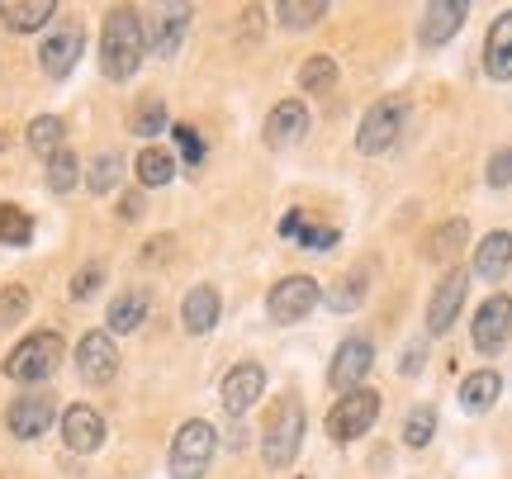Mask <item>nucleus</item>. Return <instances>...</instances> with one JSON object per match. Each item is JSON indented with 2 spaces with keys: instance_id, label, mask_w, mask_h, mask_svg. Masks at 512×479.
<instances>
[{
  "instance_id": "nucleus-2",
  "label": "nucleus",
  "mask_w": 512,
  "mask_h": 479,
  "mask_svg": "<svg viewBox=\"0 0 512 479\" xmlns=\"http://www.w3.org/2000/svg\"><path fill=\"white\" fill-rule=\"evenodd\" d=\"M62 356H67L62 332H29V337L5 356V375H10L15 385H43V380L62 366Z\"/></svg>"
},
{
  "instance_id": "nucleus-37",
  "label": "nucleus",
  "mask_w": 512,
  "mask_h": 479,
  "mask_svg": "<svg viewBox=\"0 0 512 479\" xmlns=\"http://www.w3.org/2000/svg\"><path fill=\"white\" fill-rule=\"evenodd\" d=\"M100 285H105V266L91 261V266H81V271L72 276V299H91Z\"/></svg>"
},
{
  "instance_id": "nucleus-41",
  "label": "nucleus",
  "mask_w": 512,
  "mask_h": 479,
  "mask_svg": "<svg viewBox=\"0 0 512 479\" xmlns=\"http://www.w3.org/2000/svg\"><path fill=\"white\" fill-rule=\"evenodd\" d=\"M304 228H309V214H304V209H290V214L280 219V238L299 242V238H304Z\"/></svg>"
},
{
  "instance_id": "nucleus-44",
  "label": "nucleus",
  "mask_w": 512,
  "mask_h": 479,
  "mask_svg": "<svg viewBox=\"0 0 512 479\" xmlns=\"http://www.w3.org/2000/svg\"><path fill=\"white\" fill-rule=\"evenodd\" d=\"M399 370H403V375H418V370H422V342H413V347L403 351V361H399Z\"/></svg>"
},
{
  "instance_id": "nucleus-6",
  "label": "nucleus",
  "mask_w": 512,
  "mask_h": 479,
  "mask_svg": "<svg viewBox=\"0 0 512 479\" xmlns=\"http://www.w3.org/2000/svg\"><path fill=\"white\" fill-rule=\"evenodd\" d=\"M318 299H323V290H318L313 276H285L271 295H266V314L290 328V323H299V318H309L313 309H318Z\"/></svg>"
},
{
  "instance_id": "nucleus-38",
  "label": "nucleus",
  "mask_w": 512,
  "mask_h": 479,
  "mask_svg": "<svg viewBox=\"0 0 512 479\" xmlns=\"http://www.w3.org/2000/svg\"><path fill=\"white\" fill-rule=\"evenodd\" d=\"M176 148H181V157H185L190 166L204 162V143H200V133L190 129V124H176Z\"/></svg>"
},
{
  "instance_id": "nucleus-39",
  "label": "nucleus",
  "mask_w": 512,
  "mask_h": 479,
  "mask_svg": "<svg viewBox=\"0 0 512 479\" xmlns=\"http://www.w3.org/2000/svg\"><path fill=\"white\" fill-rule=\"evenodd\" d=\"M484 176H489V185H494V190L512 185V148L494 152V157H489V171H484Z\"/></svg>"
},
{
  "instance_id": "nucleus-22",
  "label": "nucleus",
  "mask_w": 512,
  "mask_h": 479,
  "mask_svg": "<svg viewBox=\"0 0 512 479\" xmlns=\"http://www.w3.org/2000/svg\"><path fill=\"white\" fill-rule=\"evenodd\" d=\"M57 15L53 0H0V24L15 34H34Z\"/></svg>"
},
{
  "instance_id": "nucleus-43",
  "label": "nucleus",
  "mask_w": 512,
  "mask_h": 479,
  "mask_svg": "<svg viewBox=\"0 0 512 479\" xmlns=\"http://www.w3.org/2000/svg\"><path fill=\"white\" fill-rule=\"evenodd\" d=\"M171 247H176V238H152L143 247V261H147V266H157V261H166V252H171Z\"/></svg>"
},
{
  "instance_id": "nucleus-42",
  "label": "nucleus",
  "mask_w": 512,
  "mask_h": 479,
  "mask_svg": "<svg viewBox=\"0 0 512 479\" xmlns=\"http://www.w3.org/2000/svg\"><path fill=\"white\" fill-rule=\"evenodd\" d=\"M119 219H124V223L143 219V190H128V195H119Z\"/></svg>"
},
{
  "instance_id": "nucleus-10",
  "label": "nucleus",
  "mask_w": 512,
  "mask_h": 479,
  "mask_svg": "<svg viewBox=\"0 0 512 479\" xmlns=\"http://www.w3.org/2000/svg\"><path fill=\"white\" fill-rule=\"evenodd\" d=\"M508 332H512V299L508 295H489L484 304H479L475 323H470V342H475V351L494 356V351L508 347Z\"/></svg>"
},
{
  "instance_id": "nucleus-14",
  "label": "nucleus",
  "mask_w": 512,
  "mask_h": 479,
  "mask_svg": "<svg viewBox=\"0 0 512 479\" xmlns=\"http://www.w3.org/2000/svg\"><path fill=\"white\" fill-rule=\"evenodd\" d=\"M62 442L72 446L76 456H91L105 446V418L91 404H72L62 413Z\"/></svg>"
},
{
  "instance_id": "nucleus-31",
  "label": "nucleus",
  "mask_w": 512,
  "mask_h": 479,
  "mask_svg": "<svg viewBox=\"0 0 512 479\" xmlns=\"http://www.w3.org/2000/svg\"><path fill=\"white\" fill-rule=\"evenodd\" d=\"M299 86H304V91H313V95H328L332 86H337V62H332L328 53L309 57V62L299 67Z\"/></svg>"
},
{
  "instance_id": "nucleus-18",
  "label": "nucleus",
  "mask_w": 512,
  "mask_h": 479,
  "mask_svg": "<svg viewBox=\"0 0 512 479\" xmlns=\"http://www.w3.org/2000/svg\"><path fill=\"white\" fill-rule=\"evenodd\" d=\"M185 29H190V5H166L157 24L147 29V53L157 57H176L185 43Z\"/></svg>"
},
{
  "instance_id": "nucleus-16",
  "label": "nucleus",
  "mask_w": 512,
  "mask_h": 479,
  "mask_svg": "<svg viewBox=\"0 0 512 479\" xmlns=\"http://www.w3.org/2000/svg\"><path fill=\"white\" fill-rule=\"evenodd\" d=\"M266 148H290L309 133V105L304 100H280L271 114H266Z\"/></svg>"
},
{
  "instance_id": "nucleus-33",
  "label": "nucleus",
  "mask_w": 512,
  "mask_h": 479,
  "mask_svg": "<svg viewBox=\"0 0 512 479\" xmlns=\"http://www.w3.org/2000/svg\"><path fill=\"white\" fill-rule=\"evenodd\" d=\"M76 181H81V162H76V152H57V157H48V190L53 195H67V190H76Z\"/></svg>"
},
{
  "instance_id": "nucleus-35",
  "label": "nucleus",
  "mask_w": 512,
  "mask_h": 479,
  "mask_svg": "<svg viewBox=\"0 0 512 479\" xmlns=\"http://www.w3.org/2000/svg\"><path fill=\"white\" fill-rule=\"evenodd\" d=\"M29 314V290L24 285H5L0 290V328H19Z\"/></svg>"
},
{
  "instance_id": "nucleus-20",
  "label": "nucleus",
  "mask_w": 512,
  "mask_h": 479,
  "mask_svg": "<svg viewBox=\"0 0 512 479\" xmlns=\"http://www.w3.org/2000/svg\"><path fill=\"white\" fill-rule=\"evenodd\" d=\"M147 309H152V295H147V290H124V295H114L110 314H105V328H110V337L138 332L147 323Z\"/></svg>"
},
{
  "instance_id": "nucleus-3",
  "label": "nucleus",
  "mask_w": 512,
  "mask_h": 479,
  "mask_svg": "<svg viewBox=\"0 0 512 479\" xmlns=\"http://www.w3.org/2000/svg\"><path fill=\"white\" fill-rule=\"evenodd\" d=\"M299 446H304V404L299 399H280L271 408V418H266V432H261V456L271 470H290L294 456H299Z\"/></svg>"
},
{
  "instance_id": "nucleus-13",
  "label": "nucleus",
  "mask_w": 512,
  "mask_h": 479,
  "mask_svg": "<svg viewBox=\"0 0 512 479\" xmlns=\"http://www.w3.org/2000/svg\"><path fill=\"white\" fill-rule=\"evenodd\" d=\"M465 285H470V271H446L441 276V285L432 290V304H427V332L432 337H441V332H451V323H456L460 304H465Z\"/></svg>"
},
{
  "instance_id": "nucleus-7",
  "label": "nucleus",
  "mask_w": 512,
  "mask_h": 479,
  "mask_svg": "<svg viewBox=\"0 0 512 479\" xmlns=\"http://www.w3.org/2000/svg\"><path fill=\"white\" fill-rule=\"evenodd\" d=\"M81 53H86V29H81V24H57V29H48V38L38 43V67H43V76L62 81V76H72Z\"/></svg>"
},
{
  "instance_id": "nucleus-8",
  "label": "nucleus",
  "mask_w": 512,
  "mask_h": 479,
  "mask_svg": "<svg viewBox=\"0 0 512 479\" xmlns=\"http://www.w3.org/2000/svg\"><path fill=\"white\" fill-rule=\"evenodd\" d=\"M399 133H403V100H380V105H370L361 129H356V152L380 157V152L394 148Z\"/></svg>"
},
{
  "instance_id": "nucleus-36",
  "label": "nucleus",
  "mask_w": 512,
  "mask_h": 479,
  "mask_svg": "<svg viewBox=\"0 0 512 479\" xmlns=\"http://www.w3.org/2000/svg\"><path fill=\"white\" fill-rule=\"evenodd\" d=\"M361 285H366V271H356V276H347V280H342V285H337V290L328 295V309H337V314H347V309H356V304H361V295H366Z\"/></svg>"
},
{
  "instance_id": "nucleus-29",
  "label": "nucleus",
  "mask_w": 512,
  "mask_h": 479,
  "mask_svg": "<svg viewBox=\"0 0 512 479\" xmlns=\"http://www.w3.org/2000/svg\"><path fill=\"white\" fill-rule=\"evenodd\" d=\"M119 176H124V157H119V152H100V157L86 166V190L110 195L114 185H119Z\"/></svg>"
},
{
  "instance_id": "nucleus-28",
  "label": "nucleus",
  "mask_w": 512,
  "mask_h": 479,
  "mask_svg": "<svg viewBox=\"0 0 512 479\" xmlns=\"http://www.w3.org/2000/svg\"><path fill=\"white\" fill-rule=\"evenodd\" d=\"M34 242V219L19 204H0V247H29Z\"/></svg>"
},
{
  "instance_id": "nucleus-25",
  "label": "nucleus",
  "mask_w": 512,
  "mask_h": 479,
  "mask_svg": "<svg viewBox=\"0 0 512 479\" xmlns=\"http://www.w3.org/2000/svg\"><path fill=\"white\" fill-rule=\"evenodd\" d=\"M24 143H29V152H38L48 162V157H57V152L67 148V124L57 114H38V119H29V129H24Z\"/></svg>"
},
{
  "instance_id": "nucleus-27",
  "label": "nucleus",
  "mask_w": 512,
  "mask_h": 479,
  "mask_svg": "<svg viewBox=\"0 0 512 479\" xmlns=\"http://www.w3.org/2000/svg\"><path fill=\"white\" fill-rule=\"evenodd\" d=\"M465 238H470V223L465 219H451V223H441V228H432L427 233V242H422V252L432 261H451L465 247Z\"/></svg>"
},
{
  "instance_id": "nucleus-5",
  "label": "nucleus",
  "mask_w": 512,
  "mask_h": 479,
  "mask_svg": "<svg viewBox=\"0 0 512 479\" xmlns=\"http://www.w3.org/2000/svg\"><path fill=\"white\" fill-rule=\"evenodd\" d=\"M380 418V394L375 389H351L342 394L328 413V437L332 442H356V437H366L370 427Z\"/></svg>"
},
{
  "instance_id": "nucleus-26",
  "label": "nucleus",
  "mask_w": 512,
  "mask_h": 479,
  "mask_svg": "<svg viewBox=\"0 0 512 479\" xmlns=\"http://www.w3.org/2000/svg\"><path fill=\"white\" fill-rule=\"evenodd\" d=\"M133 171H138V185H143V190H157V185L176 181V157L166 148H143L138 162H133Z\"/></svg>"
},
{
  "instance_id": "nucleus-45",
  "label": "nucleus",
  "mask_w": 512,
  "mask_h": 479,
  "mask_svg": "<svg viewBox=\"0 0 512 479\" xmlns=\"http://www.w3.org/2000/svg\"><path fill=\"white\" fill-rule=\"evenodd\" d=\"M5 148H10V138H5V133H0V152H5Z\"/></svg>"
},
{
  "instance_id": "nucleus-40",
  "label": "nucleus",
  "mask_w": 512,
  "mask_h": 479,
  "mask_svg": "<svg viewBox=\"0 0 512 479\" xmlns=\"http://www.w3.org/2000/svg\"><path fill=\"white\" fill-rule=\"evenodd\" d=\"M332 242H337V228H304L299 247H304V252H328Z\"/></svg>"
},
{
  "instance_id": "nucleus-9",
  "label": "nucleus",
  "mask_w": 512,
  "mask_h": 479,
  "mask_svg": "<svg viewBox=\"0 0 512 479\" xmlns=\"http://www.w3.org/2000/svg\"><path fill=\"white\" fill-rule=\"evenodd\" d=\"M370 366H375V347H370V337H347L342 347L332 351L328 385L337 389V394H351V389H366Z\"/></svg>"
},
{
  "instance_id": "nucleus-19",
  "label": "nucleus",
  "mask_w": 512,
  "mask_h": 479,
  "mask_svg": "<svg viewBox=\"0 0 512 479\" xmlns=\"http://www.w3.org/2000/svg\"><path fill=\"white\" fill-rule=\"evenodd\" d=\"M219 314H223V299L214 285H195L181 304V323H185V332H195V337L219 328Z\"/></svg>"
},
{
  "instance_id": "nucleus-15",
  "label": "nucleus",
  "mask_w": 512,
  "mask_h": 479,
  "mask_svg": "<svg viewBox=\"0 0 512 479\" xmlns=\"http://www.w3.org/2000/svg\"><path fill=\"white\" fill-rule=\"evenodd\" d=\"M261 394H266V370L256 366V361H242V366H233L223 375V408H228L233 418H242Z\"/></svg>"
},
{
  "instance_id": "nucleus-21",
  "label": "nucleus",
  "mask_w": 512,
  "mask_h": 479,
  "mask_svg": "<svg viewBox=\"0 0 512 479\" xmlns=\"http://www.w3.org/2000/svg\"><path fill=\"white\" fill-rule=\"evenodd\" d=\"M484 72L494 81H512V10L498 15L489 38H484Z\"/></svg>"
},
{
  "instance_id": "nucleus-34",
  "label": "nucleus",
  "mask_w": 512,
  "mask_h": 479,
  "mask_svg": "<svg viewBox=\"0 0 512 479\" xmlns=\"http://www.w3.org/2000/svg\"><path fill=\"white\" fill-rule=\"evenodd\" d=\"M162 129H166V100L162 95H147L143 105L133 110V133L138 138H157Z\"/></svg>"
},
{
  "instance_id": "nucleus-23",
  "label": "nucleus",
  "mask_w": 512,
  "mask_h": 479,
  "mask_svg": "<svg viewBox=\"0 0 512 479\" xmlns=\"http://www.w3.org/2000/svg\"><path fill=\"white\" fill-rule=\"evenodd\" d=\"M512 266V233H489V238H479V252H475V276L479 280H503Z\"/></svg>"
},
{
  "instance_id": "nucleus-30",
  "label": "nucleus",
  "mask_w": 512,
  "mask_h": 479,
  "mask_svg": "<svg viewBox=\"0 0 512 479\" xmlns=\"http://www.w3.org/2000/svg\"><path fill=\"white\" fill-rule=\"evenodd\" d=\"M275 15L285 29H313L318 19H328V5L323 0H285V5H275Z\"/></svg>"
},
{
  "instance_id": "nucleus-1",
  "label": "nucleus",
  "mask_w": 512,
  "mask_h": 479,
  "mask_svg": "<svg viewBox=\"0 0 512 479\" xmlns=\"http://www.w3.org/2000/svg\"><path fill=\"white\" fill-rule=\"evenodd\" d=\"M147 57V24L133 5H114L105 15V29H100V72L105 81H128L138 76Z\"/></svg>"
},
{
  "instance_id": "nucleus-32",
  "label": "nucleus",
  "mask_w": 512,
  "mask_h": 479,
  "mask_svg": "<svg viewBox=\"0 0 512 479\" xmlns=\"http://www.w3.org/2000/svg\"><path fill=\"white\" fill-rule=\"evenodd\" d=\"M432 432H437V408L432 404H418L403 418V442L413 446V451H422V446L432 442Z\"/></svg>"
},
{
  "instance_id": "nucleus-17",
  "label": "nucleus",
  "mask_w": 512,
  "mask_h": 479,
  "mask_svg": "<svg viewBox=\"0 0 512 479\" xmlns=\"http://www.w3.org/2000/svg\"><path fill=\"white\" fill-rule=\"evenodd\" d=\"M470 15V5L465 0H437V5H427V15H422V48H441V43H451L460 34V24Z\"/></svg>"
},
{
  "instance_id": "nucleus-11",
  "label": "nucleus",
  "mask_w": 512,
  "mask_h": 479,
  "mask_svg": "<svg viewBox=\"0 0 512 479\" xmlns=\"http://www.w3.org/2000/svg\"><path fill=\"white\" fill-rule=\"evenodd\" d=\"M76 370L86 385H110L119 375V347H114L110 332H86L76 342Z\"/></svg>"
},
{
  "instance_id": "nucleus-4",
  "label": "nucleus",
  "mask_w": 512,
  "mask_h": 479,
  "mask_svg": "<svg viewBox=\"0 0 512 479\" xmlns=\"http://www.w3.org/2000/svg\"><path fill=\"white\" fill-rule=\"evenodd\" d=\"M214 446H219V432L204 418H190V423L176 427V442H171V456H166V470L171 479H204L209 461H214Z\"/></svg>"
},
{
  "instance_id": "nucleus-12",
  "label": "nucleus",
  "mask_w": 512,
  "mask_h": 479,
  "mask_svg": "<svg viewBox=\"0 0 512 479\" xmlns=\"http://www.w3.org/2000/svg\"><path fill=\"white\" fill-rule=\"evenodd\" d=\"M53 423H57V399H48V394H24V399H15L10 413H5V427L15 432L19 442L43 437Z\"/></svg>"
},
{
  "instance_id": "nucleus-24",
  "label": "nucleus",
  "mask_w": 512,
  "mask_h": 479,
  "mask_svg": "<svg viewBox=\"0 0 512 479\" xmlns=\"http://www.w3.org/2000/svg\"><path fill=\"white\" fill-rule=\"evenodd\" d=\"M498 394H503V375L498 370H475V375L460 380V408L465 413H489L498 404Z\"/></svg>"
}]
</instances>
